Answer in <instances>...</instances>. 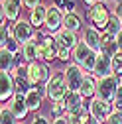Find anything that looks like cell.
<instances>
[{"label":"cell","instance_id":"cell-1","mask_svg":"<svg viewBox=\"0 0 122 124\" xmlns=\"http://www.w3.org/2000/svg\"><path fill=\"white\" fill-rule=\"evenodd\" d=\"M67 93H69V87H67V79H65V71L51 73L49 81L45 83V97L57 102V101H63Z\"/></svg>","mask_w":122,"mask_h":124},{"label":"cell","instance_id":"cell-2","mask_svg":"<svg viewBox=\"0 0 122 124\" xmlns=\"http://www.w3.org/2000/svg\"><path fill=\"white\" fill-rule=\"evenodd\" d=\"M73 61H75L79 67H83L85 71L95 73L97 61H99V51L91 49L85 41H79V43H77V47L73 49Z\"/></svg>","mask_w":122,"mask_h":124},{"label":"cell","instance_id":"cell-3","mask_svg":"<svg viewBox=\"0 0 122 124\" xmlns=\"http://www.w3.org/2000/svg\"><path fill=\"white\" fill-rule=\"evenodd\" d=\"M89 112H91V116H93L95 120H99L100 124H104V122H108V118L116 112V108H114L112 102L95 97L93 101L89 102Z\"/></svg>","mask_w":122,"mask_h":124},{"label":"cell","instance_id":"cell-4","mask_svg":"<svg viewBox=\"0 0 122 124\" xmlns=\"http://www.w3.org/2000/svg\"><path fill=\"white\" fill-rule=\"evenodd\" d=\"M118 87H120V79H118L116 75L102 77V79H99V85H97V97L102 99V101L112 102L116 91H118Z\"/></svg>","mask_w":122,"mask_h":124},{"label":"cell","instance_id":"cell-5","mask_svg":"<svg viewBox=\"0 0 122 124\" xmlns=\"http://www.w3.org/2000/svg\"><path fill=\"white\" fill-rule=\"evenodd\" d=\"M28 79L34 87L36 85H41V83H47L49 81V67L41 63V61H34V63H28Z\"/></svg>","mask_w":122,"mask_h":124},{"label":"cell","instance_id":"cell-6","mask_svg":"<svg viewBox=\"0 0 122 124\" xmlns=\"http://www.w3.org/2000/svg\"><path fill=\"white\" fill-rule=\"evenodd\" d=\"M89 18H91V22H93L95 30H102V32H106V26H108V22H110V14H108V10H106V6L102 2L91 6Z\"/></svg>","mask_w":122,"mask_h":124},{"label":"cell","instance_id":"cell-7","mask_svg":"<svg viewBox=\"0 0 122 124\" xmlns=\"http://www.w3.org/2000/svg\"><path fill=\"white\" fill-rule=\"evenodd\" d=\"M12 38L16 39L20 45H26L28 41H32L34 38H38V34L34 32V26L30 22L20 20V22L14 24V28H12Z\"/></svg>","mask_w":122,"mask_h":124},{"label":"cell","instance_id":"cell-8","mask_svg":"<svg viewBox=\"0 0 122 124\" xmlns=\"http://www.w3.org/2000/svg\"><path fill=\"white\" fill-rule=\"evenodd\" d=\"M63 71H65V79H67L69 91L79 93V89H81V85H83V79H85L83 67H79L77 63H71V65H67Z\"/></svg>","mask_w":122,"mask_h":124},{"label":"cell","instance_id":"cell-9","mask_svg":"<svg viewBox=\"0 0 122 124\" xmlns=\"http://www.w3.org/2000/svg\"><path fill=\"white\" fill-rule=\"evenodd\" d=\"M55 57H59V43L55 38H49V36H45L41 38L39 41V59L43 61H53Z\"/></svg>","mask_w":122,"mask_h":124},{"label":"cell","instance_id":"cell-10","mask_svg":"<svg viewBox=\"0 0 122 124\" xmlns=\"http://www.w3.org/2000/svg\"><path fill=\"white\" fill-rule=\"evenodd\" d=\"M16 95V83H14L12 73H0V101H10Z\"/></svg>","mask_w":122,"mask_h":124},{"label":"cell","instance_id":"cell-11","mask_svg":"<svg viewBox=\"0 0 122 124\" xmlns=\"http://www.w3.org/2000/svg\"><path fill=\"white\" fill-rule=\"evenodd\" d=\"M8 106H10V110L14 112V116L20 118V120L26 118V114L30 112V108H28V104H26V95H24V93H16V95L10 99Z\"/></svg>","mask_w":122,"mask_h":124},{"label":"cell","instance_id":"cell-12","mask_svg":"<svg viewBox=\"0 0 122 124\" xmlns=\"http://www.w3.org/2000/svg\"><path fill=\"white\" fill-rule=\"evenodd\" d=\"M63 14L57 6H49L47 8V18H45V28L49 32H59V28L63 26Z\"/></svg>","mask_w":122,"mask_h":124},{"label":"cell","instance_id":"cell-13","mask_svg":"<svg viewBox=\"0 0 122 124\" xmlns=\"http://www.w3.org/2000/svg\"><path fill=\"white\" fill-rule=\"evenodd\" d=\"M95 75L99 79L102 77H108L112 75V55H106V53H99V61H97V67H95Z\"/></svg>","mask_w":122,"mask_h":124},{"label":"cell","instance_id":"cell-14","mask_svg":"<svg viewBox=\"0 0 122 124\" xmlns=\"http://www.w3.org/2000/svg\"><path fill=\"white\" fill-rule=\"evenodd\" d=\"M22 57L26 63L39 61V41H36V38L32 41H28L26 45H22Z\"/></svg>","mask_w":122,"mask_h":124},{"label":"cell","instance_id":"cell-15","mask_svg":"<svg viewBox=\"0 0 122 124\" xmlns=\"http://www.w3.org/2000/svg\"><path fill=\"white\" fill-rule=\"evenodd\" d=\"M57 43L59 45H63V47H69V49H75L77 47V43H79V38L75 32H69V30H59L57 36H55Z\"/></svg>","mask_w":122,"mask_h":124},{"label":"cell","instance_id":"cell-16","mask_svg":"<svg viewBox=\"0 0 122 124\" xmlns=\"http://www.w3.org/2000/svg\"><path fill=\"white\" fill-rule=\"evenodd\" d=\"M63 102H65L67 112H77V110H81V108L85 106L83 104V95H81V93H75V91H69L67 93L65 99H63Z\"/></svg>","mask_w":122,"mask_h":124},{"label":"cell","instance_id":"cell-17","mask_svg":"<svg viewBox=\"0 0 122 124\" xmlns=\"http://www.w3.org/2000/svg\"><path fill=\"white\" fill-rule=\"evenodd\" d=\"M100 36H102V34H99V30H95V28H87V30H85V36H83V41L89 45L91 49H95V51L100 53V47H102Z\"/></svg>","mask_w":122,"mask_h":124},{"label":"cell","instance_id":"cell-18","mask_svg":"<svg viewBox=\"0 0 122 124\" xmlns=\"http://www.w3.org/2000/svg\"><path fill=\"white\" fill-rule=\"evenodd\" d=\"M97 85H99V81L95 79L93 75H85L83 85H81V89H79V93L83 95V99H95V95H97Z\"/></svg>","mask_w":122,"mask_h":124},{"label":"cell","instance_id":"cell-19","mask_svg":"<svg viewBox=\"0 0 122 124\" xmlns=\"http://www.w3.org/2000/svg\"><path fill=\"white\" fill-rule=\"evenodd\" d=\"M63 30H69V32L77 34L79 30H83V20L77 12H65V18H63Z\"/></svg>","mask_w":122,"mask_h":124},{"label":"cell","instance_id":"cell-20","mask_svg":"<svg viewBox=\"0 0 122 124\" xmlns=\"http://www.w3.org/2000/svg\"><path fill=\"white\" fill-rule=\"evenodd\" d=\"M41 101H43V95L38 91V87H32L28 93H26V104H28V108L30 110H39L41 108Z\"/></svg>","mask_w":122,"mask_h":124},{"label":"cell","instance_id":"cell-21","mask_svg":"<svg viewBox=\"0 0 122 124\" xmlns=\"http://www.w3.org/2000/svg\"><path fill=\"white\" fill-rule=\"evenodd\" d=\"M20 16V6L12 0H2V20H12L16 22Z\"/></svg>","mask_w":122,"mask_h":124},{"label":"cell","instance_id":"cell-22","mask_svg":"<svg viewBox=\"0 0 122 124\" xmlns=\"http://www.w3.org/2000/svg\"><path fill=\"white\" fill-rule=\"evenodd\" d=\"M45 18H47V8L45 6H38L36 10H32L30 14V24L39 28V26H45Z\"/></svg>","mask_w":122,"mask_h":124},{"label":"cell","instance_id":"cell-23","mask_svg":"<svg viewBox=\"0 0 122 124\" xmlns=\"http://www.w3.org/2000/svg\"><path fill=\"white\" fill-rule=\"evenodd\" d=\"M14 53H10L8 49H0V73H10L14 67Z\"/></svg>","mask_w":122,"mask_h":124},{"label":"cell","instance_id":"cell-24","mask_svg":"<svg viewBox=\"0 0 122 124\" xmlns=\"http://www.w3.org/2000/svg\"><path fill=\"white\" fill-rule=\"evenodd\" d=\"M0 118H2V120H0V124H16V116H14V112L10 110V106L6 104H2V112H0Z\"/></svg>","mask_w":122,"mask_h":124},{"label":"cell","instance_id":"cell-25","mask_svg":"<svg viewBox=\"0 0 122 124\" xmlns=\"http://www.w3.org/2000/svg\"><path fill=\"white\" fill-rule=\"evenodd\" d=\"M122 32V24H120V20L116 18V16H112L110 18V22H108V26H106V34H110V36H118Z\"/></svg>","mask_w":122,"mask_h":124},{"label":"cell","instance_id":"cell-26","mask_svg":"<svg viewBox=\"0 0 122 124\" xmlns=\"http://www.w3.org/2000/svg\"><path fill=\"white\" fill-rule=\"evenodd\" d=\"M112 75L122 77V51H116L112 55Z\"/></svg>","mask_w":122,"mask_h":124},{"label":"cell","instance_id":"cell-27","mask_svg":"<svg viewBox=\"0 0 122 124\" xmlns=\"http://www.w3.org/2000/svg\"><path fill=\"white\" fill-rule=\"evenodd\" d=\"M51 114H53L55 118H59V116H65V114H67L65 102H63V101H57V102H53V104H51Z\"/></svg>","mask_w":122,"mask_h":124},{"label":"cell","instance_id":"cell-28","mask_svg":"<svg viewBox=\"0 0 122 124\" xmlns=\"http://www.w3.org/2000/svg\"><path fill=\"white\" fill-rule=\"evenodd\" d=\"M2 49H8L10 53H14V55H16V51H18V49H22V45H20L16 39H14V38H10V39L6 41V45H4Z\"/></svg>","mask_w":122,"mask_h":124},{"label":"cell","instance_id":"cell-29","mask_svg":"<svg viewBox=\"0 0 122 124\" xmlns=\"http://www.w3.org/2000/svg\"><path fill=\"white\" fill-rule=\"evenodd\" d=\"M112 104H114V108L118 112H122V85L118 87V91H116V95H114V101H112Z\"/></svg>","mask_w":122,"mask_h":124},{"label":"cell","instance_id":"cell-30","mask_svg":"<svg viewBox=\"0 0 122 124\" xmlns=\"http://www.w3.org/2000/svg\"><path fill=\"white\" fill-rule=\"evenodd\" d=\"M57 59L69 61V59H71V49H69V47H63V45H59V57H57Z\"/></svg>","mask_w":122,"mask_h":124},{"label":"cell","instance_id":"cell-31","mask_svg":"<svg viewBox=\"0 0 122 124\" xmlns=\"http://www.w3.org/2000/svg\"><path fill=\"white\" fill-rule=\"evenodd\" d=\"M108 124H122V112H114L110 118H108Z\"/></svg>","mask_w":122,"mask_h":124},{"label":"cell","instance_id":"cell-32","mask_svg":"<svg viewBox=\"0 0 122 124\" xmlns=\"http://www.w3.org/2000/svg\"><path fill=\"white\" fill-rule=\"evenodd\" d=\"M24 6H28L30 10H36V8L41 6V4H39V0H24Z\"/></svg>","mask_w":122,"mask_h":124},{"label":"cell","instance_id":"cell-33","mask_svg":"<svg viewBox=\"0 0 122 124\" xmlns=\"http://www.w3.org/2000/svg\"><path fill=\"white\" fill-rule=\"evenodd\" d=\"M32 124H49V120H47V116H43V114H38V116L32 120Z\"/></svg>","mask_w":122,"mask_h":124},{"label":"cell","instance_id":"cell-34","mask_svg":"<svg viewBox=\"0 0 122 124\" xmlns=\"http://www.w3.org/2000/svg\"><path fill=\"white\" fill-rule=\"evenodd\" d=\"M114 16L120 20V24H122V2H118L116 4V10H114Z\"/></svg>","mask_w":122,"mask_h":124},{"label":"cell","instance_id":"cell-35","mask_svg":"<svg viewBox=\"0 0 122 124\" xmlns=\"http://www.w3.org/2000/svg\"><path fill=\"white\" fill-rule=\"evenodd\" d=\"M51 124H69V120H67V116H59V118H55Z\"/></svg>","mask_w":122,"mask_h":124},{"label":"cell","instance_id":"cell-36","mask_svg":"<svg viewBox=\"0 0 122 124\" xmlns=\"http://www.w3.org/2000/svg\"><path fill=\"white\" fill-rule=\"evenodd\" d=\"M116 45H118V51H122V32L116 36Z\"/></svg>","mask_w":122,"mask_h":124},{"label":"cell","instance_id":"cell-37","mask_svg":"<svg viewBox=\"0 0 122 124\" xmlns=\"http://www.w3.org/2000/svg\"><path fill=\"white\" fill-rule=\"evenodd\" d=\"M73 8H75V2H73V0H67V6H65V10L73 12Z\"/></svg>","mask_w":122,"mask_h":124},{"label":"cell","instance_id":"cell-38","mask_svg":"<svg viewBox=\"0 0 122 124\" xmlns=\"http://www.w3.org/2000/svg\"><path fill=\"white\" fill-rule=\"evenodd\" d=\"M85 2H87L89 6H95V4H99V2H100V0H85Z\"/></svg>","mask_w":122,"mask_h":124},{"label":"cell","instance_id":"cell-39","mask_svg":"<svg viewBox=\"0 0 122 124\" xmlns=\"http://www.w3.org/2000/svg\"><path fill=\"white\" fill-rule=\"evenodd\" d=\"M12 2H16V4L20 6V4H24V0H12Z\"/></svg>","mask_w":122,"mask_h":124},{"label":"cell","instance_id":"cell-40","mask_svg":"<svg viewBox=\"0 0 122 124\" xmlns=\"http://www.w3.org/2000/svg\"><path fill=\"white\" fill-rule=\"evenodd\" d=\"M104 2H106V4H112V2H116V0H104Z\"/></svg>","mask_w":122,"mask_h":124},{"label":"cell","instance_id":"cell-41","mask_svg":"<svg viewBox=\"0 0 122 124\" xmlns=\"http://www.w3.org/2000/svg\"><path fill=\"white\" fill-rule=\"evenodd\" d=\"M120 85H122V77H120Z\"/></svg>","mask_w":122,"mask_h":124},{"label":"cell","instance_id":"cell-42","mask_svg":"<svg viewBox=\"0 0 122 124\" xmlns=\"http://www.w3.org/2000/svg\"><path fill=\"white\" fill-rule=\"evenodd\" d=\"M104 124H108V122H104Z\"/></svg>","mask_w":122,"mask_h":124}]
</instances>
